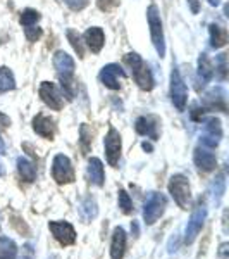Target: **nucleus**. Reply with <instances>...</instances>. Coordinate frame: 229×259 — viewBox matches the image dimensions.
Wrapping results in <instances>:
<instances>
[{
  "label": "nucleus",
  "instance_id": "f257e3e1",
  "mask_svg": "<svg viewBox=\"0 0 229 259\" xmlns=\"http://www.w3.org/2000/svg\"><path fill=\"white\" fill-rule=\"evenodd\" d=\"M53 68H55L57 74H59L61 81H62V90L64 95L69 100H73L74 97V87H73V74H74V59L64 50H57L55 56H53Z\"/></svg>",
  "mask_w": 229,
  "mask_h": 259
},
{
  "label": "nucleus",
  "instance_id": "f03ea898",
  "mask_svg": "<svg viewBox=\"0 0 229 259\" xmlns=\"http://www.w3.org/2000/svg\"><path fill=\"white\" fill-rule=\"evenodd\" d=\"M124 62L128 64V68L131 69L133 80L136 81V85L140 87L141 90L150 92L153 89V74L150 66L145 62L136 52H130L124 56Z\"/></svg>",
  "mask_w": 229,
  "mask_h": 259
},
{
  "label": "nucleus",
  "instance_id": "7ed1b4c3",
  "mask_svg": "<svg viewBox=\"0 0 229 259\" xmlns=\"http://www.w3.org/2000/svg\"><path fill=\"white\" fill-rule=\"evenodd\" d=\"M169 194L173 195L174 202L181 207V209H188L191 206V189H190V180L185 175H173L167 183Z\"/></svg>",
  "mask_w": 229,
  "mask_h": 259
},
{
  "label": "nucleus",
  "instance_id": "20e7f679",
  "mask_svg": "<svg viewBox=\"0 0 229 259\" xmlns=\"http://www.w3.org/2000/svg\"><path fill=\"white\" fill-rule=\"evenodd\" d=\"M147 19L150 26V36H152V44L155 47L159 57L165 56V41H164V30H162V19L159 14L157 6H150L147 9Z\"/></svg>",
  "mask_w": 229,
  "mask_h": 259
},
{
  "label": "nucleus",
  "instance_id": "39448f33",
  "mask_svg": "<svg viewBox=\"0 0 229 259\" xmlns=\"http://www.w3.org/2000/svg\"><path fill=\"white\" fill-rule=\"evenodd\" d=\"M170 102L174 104L178 111H185L186 109V102H188V89H186V83L181 78V73L178 68H173L170 71Z\"/></svg>",
  "mask_w": 229,
  "mask_h": 259
},
{
  "label": "nucleus",
  "instance_id": "423d86ee",
  "mask_svg": "<svg viewBox=\"0 0 229 259\" xmlns=\"http://www.w3.org/2000/svg\"><path fill=\"white\" fill-rule=\"evenodd\" d=\"M165 206H167V199H165L164 194H159V192H150L147 200H145L143 206V220L147 225H153L157 220L164 214Z\"/></svg>",
  "mask_w": 229,
  "mask_h": 259
},
{
  "label": "nucleus",
  "instance_id": "0eeeda50",
  "mask_svg": "<svg viewBox=\"0 0 229 259\" xmlns=\"http://www.w3.org/2000/svg\"><path fill=\"white\" fill-rule=\"evenodd\" d=\"M207 220V206L205 202H200L195 206V209L191 211V216L188 220V225L185 228V242L186 244H193L195 239L198 237V233L202 232L203 225H205Z\"/></svg>",
  "mask_w": 229,
  "mask_h": 259
},
{
  "label": "nucleus",
  "instance_id": "6e6552de",
  "mask_svg": "<svg viewBox=\"0 0 229 259\" xmlns=\"http://www.w3.org/2000/svg\"><path fill=\"white\" fill-rule=\"evenodd\" d=\"M52 178L61 185L66 183H73L76 175H74V168L71 164V159L64 154H57L52 161Z\"/></svg>",
  "mask_w": 229,
  "mask_h": 259
},
{
  "label": "nucleus",
  "instance_id": "1a4fd4ad",
  "mask_svg": "<svg viewBox=\"0 0 229 259\" xmlns=\"http://www.w3.org/2000/svg\"><path fill=\"white\" fill-rule=\"evenodd\" d=\"M48 230L62 247H69L76 242V230L69 221H48Z\"/></svg>",
  "mask_w": 229,
  "mask_h": 259
},
{
  "label": "nucleus",
  "instance_id": "9d476101",
  "mask_svg": "<svg viewBox=\"0 0 229 259\" xmlns=\"http://www.w3.org/2000/svg\"><path fill=\"white\" fill-rule=\"evenodd\" d=\"M103 149H105V157L107 162L110 166H118L119 164V157H121V149H123V142H121L119 132L114 126L109 128L105 139H103Z\"/></svg>",
  "mask_w": 229,
  "mask_h": 259
},
{
  "label": "nucleus",
  "instance_id": "9b49d317",
  "mask_svg": "<svg viewBox=\"0 0 229 259\" xmlns=\"http://www.w3.org/2000/svg\"><path fill=\"white\" fill-rule=\"evenodd\" d=\"M41 100H43L45 106H48L52 111H61L64 107V95L62 92L57 89L55 83L52 81H43L40 85V90H38Z\"/></svg>",
  "mask_w": 229,
  "mask_h": 259
},
{
  "label": "nucleus",
  "instance_id": "f8f14e48",
  "mask_svg": "<svg viewBox=\"0 0 229 259\" xmlns=\"http://www.w3.org/2000/svg\"><path fill=\"white\" fill-rule=\"evenodd\" d=\"M222 139V124L217 118H209L203 123V133H202V145L207 149H214L219 145Z\"/></svg>",
  "mask_w": 229,
  "mask_h": 259
},
{
  "label": "nucleus",
  "instance_id": "ddd939ff",
  "mask_svg": "<svg viewBox=\"0 0 229 259\" xmlns=\"http://www.w3.org/2000/svg\"><path fill=\"white\" fill-rule=\"evenodd\" d=\"M126 78V73L119 64H107L103 66L102 71L98 74V80L110 90H119L121 89V80Z\"/></svg>",
  "mask_w": 229,
  "mask_h": 259
},
{
  "label": "nucleus",
  "instance_id": "4468645a",
  "mask_svg": "<svg viewBox=\"0 0 229 259\" xmlns=\"http://www.w3.org/2000/svg\"><path fill=\"white\" fill-rule=\"evenodd\" d=\"M136 133L141 137H147L150 140H157L159 139V130H160V119L157 116H141L136 119L135 124Z\"/></svg>",
  "mask_w": 229,
  "mask_h": 259
},
{
  "label": "nucleus",
  "instance_id": "2eb2a0df",
  "mask_svg": "<svg viewBox=\"0 0 229 259\" xmlns=\"http://www.w3.org/2000/svg\"><path fill=\"white\" fill-rule=\"evenodd\" d=\"M193 162L195 166L203 171V173H209V171L215 169V166H217V159H215V154L210 152L207 147H197L193 152Z\"/></svg>",
  "mask_w": 229,
  "mask_h": 259
},
{
  "label": "nucleus",
  "instance_id": "dca6fc26",
  "mask_svg": "<svg viewBox=\"0 0 229 259\" xmlns=\"http://www.w3.org/2000/svg\"><path fill=\"white\" fill-rule=\"evenodd\" d=\"M33 130L36 132V135H40L41 139L52 140L55 137V123L52 118L45 114H36L33 118Z\"/></svg>",
  "mask_w": 229,
  "mask_h": 259
},
{
  "label": "nucleus",
  "instance_id": "f3484780",
  "mask_svg": "<svg viewBox=\"0 0 229 259\" xmlns=\"http://www.w3.org/2000/svg\"><path fill=\"white\" fill-rule=\"evenodd\" d=\"M86 177H88V182L91 185L103 187V183H105V169H103V164L98 157H90L88 159Z\"/></svg>",
  "mask_w": 229,
  "mask_h": 259
},
{
  "label": "nucleus",
  "instance_id": "a211bd4d",
  "mask_svg": "<svg viewBox=\"0 0 229 259\" xmlns=\"http://www.w3.org/2000/svg\"><path fill=\"white\" fill-rule=\"evenodd\" d=\"M126 232L124 228L116 227L112 232V240H110V257L112 259H123L124 252H126Z\"/></svg>",
  "mask_w": 229,
  "mask_h": 259
},
{
  "label": "nucleus",
  "instance_id": "6ab92c4d",
  "mask_svg": "<svg viewBox=\"0 0 229 259\" xmlns=\"http://www.w3.org/2000/svg\"><path fill=\"white\" fill-rule=\"evenodd\" d=\"M85 41L91 52L98 54L103 49V45H105V33H103L102 28L91 26L85 31Z\"/></svg>",
  "mask_w": 229,
  "mask_h": 259
},
{
  "label": "nucleus",
  "instance_id": "aec40b11",
  "mask_svg": "<svg viewBox=\"0 0 229 259\" xmlns=\"http://www.w3.org/2000/svg\"><path fill=\"white\" fill-rule=\"evenodd\" d=\"M203 104L209 109H220L222 112H226V92L220 87H215V89L209 90L203 95Z\"/></svg>",
  "mask_w": 229,
  "mask_h": 259
},
{
  "label": "nucleus",
  "instance_id": "412c9836",
  "mask_svg": "<svg viewBox=\"0 0 229 259\" xmlns=\"http://www.w3.org/2000/svg\"><path fill=\"white\" fill-rule=\"evenodd\" d=\"M78 211H80L81 220L85 221V223H90V221L97 218V214H98L97 200L91 197V195H88V197H85V199L81 200V204H80V207H78Z\"/></svg>",
  "mask_w": 229,
  "mask_h": 259
},
{
  "label": "nucleus",
  "instance_id": "4be33fe9",
  "mask_svg": "<svg viewBox=\"0 0 229 259\" xmlns=\"http://www.w3.org/2000/svg\"><path fill=\"white\" fill-rule=\"evenodd\" d=\"M198 78L202 81V85L209 83L214 78V66H212V61L209 59V56L205 52L200 54L198 57Z\"/></svg>",
  "mask_w": 229,
  "mask_h": 259
},
{
  "label": "nucleus",
  "instance_id": "5701e85b",
  "mask_svg": "<svg viewBox=\"0 0 229 259\" xmlns=\"http://www.w3.org/2000/svg\"><path fill=\"white\" fill-rule=\"evenodd\" d=\"M18 171H19V177L24 182L31 183L36 180V166L28 157H18Z\"/></svg>",
  "mask_w": 229,
  "mask_h": 259
},
{
  "label": "nucleus",
  "instance_id": "b1692460",
  "mask_svg": "<svg viewBox=\"0 0 229 259\" xmlns=\"http://www.w3.org/2000/svg\"><path fill=\"white\" fill-rule=\"evenodd\" d=\"M209 33H210V47L220 49V47H224V45H226V41H227L226 28H222L220 24L212 23L209 26Z\"/></svg>",
  "mask_w": 229,
  "mask_h": 259
},
{
  "label": "nucleus",
  "instance_id": "393cba45",
  "mask_svg": "<svg viewBox=\"0 0 229 259\" xmlns=\"http://www.w3.org/2000/svg\"><path fill=\"white\" fill-rule=\"evenodd\" d=\"M18 245L9 237H0V259H16Z\"/></svg>",
  "mask_w": 229,
  "mask_h": 259
},
{
  "label": "nucleus",
  "instance_id": "a878e982",
  "mask_svg": "<svg viewBox=\"0 0 229 259\" xmlns=\"http://www.w3.org/2000/svg\"><path fill=\"white\" fill-rule=\"evenodd\" d=\"M16 89V80H14V74L9 68L2 66L0 68V94L4 92H9Z\"/></svg>",
  "mask_w": 229,
  "mask_h": 259
},
{
  "label": "nucleus",
  "instance_id": "bb28decb",
  "mask_svg": "<svg viewBox=\"0 0 229 259\" xmlns=\"http://www.w3.org/2000/svg\"><path fill=\"white\" fill-rule=\"evenodd\" d=\"M224 192H226V180H224L222 173H219L217 177L214 178V182H212V200H214L215 204H219Z\"/></svg>",
  "mask_w": 229,
  "mask_h": 259
},
{
  "label": "nucleus",
  "instance_id": "cd10ccee",
  "mask_svg": "<svg viewBox=\"0 0 229 259\" xmlns=\"http://www.w3.org/2000/svg\"><path fill=\"white\" fill-rule=\"evenodd\" d=\"M19 21H21V24H23V28L33 26V24H36L40 21V12L35 9H24L21 12Z\"/></svg>",
  "mask_w": 229,
  "mask_h": 259
},
{
  "label": "nucleus",
  "instance_id": "c85d7f7f",
  "mask_svg": "<svg viewBox=\"0 0 229 259\" xmlns=\"http://www.w3.org/2000/svg\"><path fill=\"white\" fill-rule=\"evenodd\" d=\"M118 200H119V209L124 212V214H131L133 212V200L130 197V194H128L126 190L121 189L119 190V195H118Z\"/></svg>",
  "mask_w": 229,
  "mask_h": 259
},
{
  "label": "nucleus",
  "instance_id": "c756f323",
  "mask_svg": "<svg viewBox=\"0 0 229 259\" xmlns=\"http://www.w3.org/2000/svg\"><path fill=\"white\" fill-rule=\"evenodd\" d=\"M68 40L71 41V45H73V49L76 50V54L80 57H85V49H83V41H81V36L78 35V31L74 30H68Z\"/></svg>",
  "mask_w": 229,
  "mask_h": 259
},
{
  "label": "nucleus",
  "instance_id": "7c9ffc66",
  "mask_svg": "<svg viewBox=\"0 0 229 259\" xmlns=\"http://www.w3.org/2000/svg\"><path fill=\"white\" fill-rule=\"evenodd\" d=\"M80 137H81V149H83V152H88L90 150V145H91V137H93V133H91V130L88 128V124H81V128H80Z\"/></svg>",
  "mask_w": 229,
  "mask_h": 259
},
{
  "label": "nucleus",
  "instance_id": "2f4dec72",
  "mask_svg": "<svg viewBox=\"0 0 229 259\" xmlns=\"http://www.w3.org/2000/svg\"><path fill=\"white\" fill-rule=\"evenodd\" d=\"M215 69H217L220 80H226V74H227L226 54H219V56H217V59H215Z\"/></svg>",
  "mask_w": 229,
  "mask_h": 259
},
{
  "label": "nucleus",
  "instance_id": "473e14b6",
  "mask_svg": "<svg viewBox=\"0 0 229 259\" xmlns=\"http://www.w3.org/2000/svg\"><path fill=\"white\" fill-rule=\"evenodd\" d=\"M24 35H26V38L30 41H36V40H40V36H41V28H38L36 24L26 26L24 28Z\"/></svg>",
  "mask_w": 229,
  "mask_h": 259
},
{
  "label": "nucleus",
  "instance_id": "72a5a7b5",
  "mask_svg": "<svg viewBox=\"0 0 229 259\" xmlns=\"http://www.w3.org/2000/svg\"><path fill=\"white\" fill-rule=\"evenodd\" d=\"M90 0H64V4L69 7L71 11H83L86 6H88Z\"/></svg>",
  "mask_w": 229,
  "mask_h": 259
},
{
  "label": "nucleus",
  "instance_id": "f704fd0d",
  "mask_svg": "<svg viewBox=\"0 0 229 259\" xmlns=\"http://www.w3.org/2000/svg\"><path fill=\"white\" fill-rule=\"evenodd\" d=\"M119 4V0H97V6L100 11H110Z\"/></svg>",
  "mask_w": 229,
  "mask_h": 259
},
{
  "label": "nucleus",
  "instance_id": "c9c22d12",
  "mask_svg": "<svg viewBox=\"0 0 229 259\" xmlns=\"http://www.w3.org/2000/svg\"><path fill=\"white\" fill-rule=\"evenodd\" d=\"M21 259H35V250H33L31 244H26L23 247V256H21Z\"/></svg>",
  "mask_w": 229,
  "mask_h": 259
},
{
  "label": "nucleus",
  "instance_id": "e433bc0d",
  "mask_svg": "<svg viewBox=\"0 0 229 259\" xmlns=\"http://www.w3.org/2000/svg\"><path fill=\"white\" fill-rule=\"evenodd\" d=\"M186 2H188L191 12H193V14H198L200 12V0H186Z\"/></svg>",
  "mask_w": 229,
  "mask_h": 259
},
{
  "label": "nucleus",
  "instance_id": "4c0bfd02",
  "mask_svg": "<svg viewBox=\"0 0 229 259\" xmlns=\"http://www.w3.org/2000/svg\"><path fill=\"white\" fill-rule=\"evenodd\" d=\"M9 124H11V119L7 118L4 112H0V130H6L7 126H9Z\"/></svg>",
  "mask_w": 229,
  "mask_h": 259
},
{
  "label": "nucleus",
  "instance_id": "58836bf2",
  "mask_svg": "<svg viewBox=\"0 0 229 259\" xmlns=\"http://www.w3.org/2000/svg\"><path fill=\"white\" fill-rule=\"evenodd\" d=\"M131 232H133V235H135V237L140 235V228H138V223H136V221H133V223H131Z\"/></svg>",
  "mask_w": 229,
  "mask_h": 259
},
{
  "label": "nucleus",
  "instance_id": "ea45409f",
  "mask_svg": "<svg viewBox=\"0 0 229 259\" xmlns=\"http://www.w3.org/2000/svg\"><path fill=\"white\" fill-rule=\"evenodd\" d=\"M2 154H6V144H4V140L0 139V156H2Z\"/></svg>",
  "mask_w": 229,
  "mask_h": 259
},
{
  "label": "nucleus",
  "instance_id": "a19ab883",
  "mask_svg": "<svg viewBox=\"0 0 229 259\" xmlns=\"http://www.w3.org/2000/svg\"><path fill=\"white\" fill-rule=\"evenodd\" d=\"M209 4H210V6H214V7H217L220 4V0H209Z\"/></svg>",
  "mask_w": 229,
  "mask_h": 259
},
{
  "label": "nucleus",
  "instance_id": "79ce46f5",
  "mask_svg": "<svg viewBox=\"0 0 229 259\" xmlns=\"http://www.w3.org/2000/svg\"><path fill=\"white\" fill-rule=\"evenodd\" d=\"M143 149H145V150H148V152H150V150H152V145L147 144V142H143Z\"/></svg>",
  "mask_w": 229,
  "mask_h": 259
},
{
  "label": "nucleus",
  "instance_id": "37998d69",
  "mask_svg": "<svg viewBox=\"0 0 229 259\" xmlns=\"http://www.w3.org/2000/svg\"><path fill=\"white\" fill-rule=\"evenodd\" d=\"M4 175V166H2V162H0V177Z\"/></svg>",
  "mask_w": 229,
  "mask_h": 259
},
{
  "label": "nucleus",
  "instance_id": "c03bdc74",
  "mask_svg": "<svg viewBox=\"0 0 229 259\" xmlns=\"http://www.w3.org/2000/svg\"><path fill=\"white\" fill-rule=\"evenodd\" d=\"M48 259H59V257H57V256H52V257H48Z\"/></svg>",
  "mask_w": 229,
  "mask_h": 259
}]
</instances>
